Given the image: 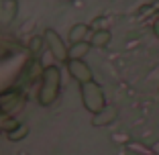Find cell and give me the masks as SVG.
I'll return each mask as SVG.
<instances>
[{"label": "cell", "instance_id": "277c9868", "mask_svg": "<svg viewBox=\"0 0 159 155\" xmlns=\"http://www.w3.org/2000/svg\"><path fill=\"white\" fill-rule=\"evenodd\" d=\"M153 31H155V37L159 39V19L155 21V25H153Z\"/></svg>", "mask_w": 159, "mask_h": 155}, {"label": "cell", "instance_id": "7a4b0ae2", "mask_svg": "<svg viewBox=\"0 0 159 155\" xmlns=\"http://www.w3.org/2000/svg\"><path fill=\"white\" fill-rule=\"evenodd\" d=\"M71 71H74V75L82 82L92 80V71H90L88 67H86V63H82V61H74V63H71Z\"/></svg>", "mask_w": 159, "mask_h": 155}, {"label": "cell", "instance_id": "6da1fadb", "mask_svg": "<svg viewBox=\"0 0 159 155\" xmlns=\"http://www.w3.org/2000/svg\"><path fill=\"white\" fill-rule=\"evenodd\" d=\"M84 102L92 112H98V110L104 108V94L94 82H86L84 84Z\"/></svg>", "mask_w": 159, "mask_h": 155}, {"label": "cell", "instance_id": "3957f363", "mask_svg": "<svg viewBox=\"0 0 159 155\" xmlns=\"http://www.w3.org/2000/svg\"><path fill=\"white\" fill-rule=\"evenodd\" d=\"M108 41H110V33H108V31H98V33L94 35V39H92V43L98 45V47H104Z\"/></svg>", "mask_w": 159, "mask_h": 155}]
</instances>
